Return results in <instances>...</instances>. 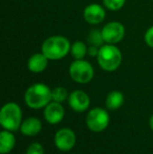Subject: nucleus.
I'll list each match as a JSON object with an SVG mask.
<instances>
[{"label": "nucleus", "mask_w": 153, "mask_h": 154, "mask_svg": "<svg viewBox=\"0 0 153 154\" xmlns=\"http://www.w3.org/2000/svg\"><path fill=\"white\" fill-rule=\"evenodd\" d=\"M25 103L29 107L33 109H40L46 107L51 97V90L47 85L42 83H37L29 86L24 94Z\"/></svg>", "instance_id": "f257e3e1"}, {"label": "nucleus", "mask_w": 153, "mask_h": 154, "mask_svg": "<svg viewBox=\"0 0 153 154\" xmlns=\"http://www.w3.org/2000/svg\"><path fill=\"white\" fill-rule=\"evenodd\" d=\"M69 41L63 36H53L47 38L41 46V51L49 60H60L70 51Z\"/></svg>", "instance_id": "f03ea898"}, {"label": "nucleus", "mask_w": 153, "mask_h": 154, "mask_svg": "<svg viewBox=\"0 0 153 154\" xmlns=\"http://www.w3.org/2000/svg\"><path fill=\"white\" fill-rule=\"evenodd\" d=\"M22 112L16 103H8L0 111V124L5 130L16 131L22 124Z\"/></svg>", "instance_id": "20e7f679"}, {"label": "nucleus", "mask_w": 153, "mask_h": 154, "mask_svg": "<svg viewBox=\"0 0 153 154\" xmlns=\"http://www.w3.org/2000/svg\"><path fill=\"white\" fill-rule=\"evenodd\" d=\"M102 35L105 43L116 44L121 42L125 36V27L121 22L112 21L105 25L102 29Z\"/></svg>", "instance_id": "0eeeda50"}, {"label": "nucleus", "mask_w": 153, "mask_h": 154, "mask_svg": "<svg viewBox=\"0 0 153 154\" xmlns=\"http://www.w3.org/2000/svg\"><path fill=\"white\" fill-rule=\"evenodd\" d=\"M145 42L148 46L153 47V26L150 27L145 34Z\"/></svg>", "instance_id": "412c9836"}, {"label": "nucleus", "mask_w": 153, "mask_h": 154, "mask_svg": "<svg viewBox=\"0 0 153 154\" xmlns=\"http://www.w3.org/2000/svg\"><path fill=\"white\" fill-rule=\"evenodd\" d=\"M105 6L110 11H118L125 5L126 0H103Z\"/></svg>", "instance_id": "6ab92c4d"}, {"label": "nucleus", "mask_w": 153, "mask_h": 154, "mask_svg": "<svg viewBox=\"0 0 153 154\" xmlns=\"http://www.w3.org/2000/svg\"><path fill=\"white\" fill-rule=\"evenodd\" d=\"M21 132L27 136H34L38 134L42 129L41 121L37 118H29L21 124Z\"/></svg>", "instance_id": "ddd939ff"}, {"label": "nucleus", "mask_w": 153, "mask_h": 154, "mask_svg": "<svg viewBox=\"0 0 153 154\" xmlns=\"http://www.w3.org/2000/svg\"><path fill=\"white\" fill-rule=\"evenodd\" d=\"M99 49H100V47L90 45V47L88 48L87 54L89 56H91V57H96V56H98V54H99Z\"/></svg>", "instance_id": "4be33fe9"}, {"label": "nucleus", "mask_w": 153, "mask_h": 154, "mask_svg": "<svg viewBox=\"0 0 153 154\" xmlns=\"http://www.w3.org/2000/svg\"><path fill=\"white\" fill-rule=\"evenodd\" d=\"M109 114L102 108H93L90 110L86 118L87 127L93 132H101L106 129L109 124Z\"/></svg>", "instance_id": "423d86ee"}, {"label": "nucleus", "mask_w": 153, "mask_h": 154, "mask_svg": "<svg viewBox=\"0 0 153 154\" xmlns=\"http://www.w3.org/2000/svg\"><path fill=\"white\" fill-rule=\"evenodd\" d=\"M96 60L104 70L115 71L122 63V53L115 44H105L99 49Z\"/></svg>", "instance_id": "7ed1b4c3"}, {"label": "nucleus", "mask_w": 153, "mask_h": 154, "mask_svg": "<svg viewBox=\"0 0 153 154\" xmlns=\"http://www.w3.org/2000/svg\"><path fill=\"white\" fill-rule=\"evenodd\" d=\"M84 19L87 21L90 24H99L105 19L106 13L105 10L100 5V4L92 3L89 4L88 6H86L84 10Z\"/></svg>", "instance_id": "9d476101"}, {"label": "nucleus", "mask_w": 153, "mask_h": 154, "mask_svg": "<svg viewBox=\"0 0 153 154\" xmlns=\"http://www.w3.org/2000/svg\"><path fill=\"white\" fill-rule=\"evenodd\" d=\"M44 118L49 124H58L64 118V108L58 102H51L45 107Z\"/></svg>", "instance_id": "9b49d317"}, {"label": "nucleus", "mask_w": 153, "mask_h": 154, "mask_svg": "<svg viewBox=\"0 0 153 154\" xmlns=\"http://www.w3.org/2000/svg\"><path fill=\"white\" fill-rule=\"evenodd\" d=\"M68 97L67 90L64 87H56L51 90V97L55 102H58V103H62L64 102Z\"/></svg>", "instance_id": "a211bd4d"}, {"label": "nucleus", "mask_w": 153, "mask_h": 154, "mask_svg": "<svg viewBox=\"0 0 153 154\" xmlns=\"http://www.w3.org/2000/svg\"><path fill=\"white\" fill-rule=\"evenodd\" d=\"M88 48L86 46V44L82 41H76L74 44L70 47V53H72V57L76 60H81L85 57V55L87 54Z\"/></svg>", "instance_id": "dca6fc26"}, {"label": "nucleus", "mask_w": 153, "mask_h": 154, "mask_svg": "<svg viewBox=\"0 0 153 154\" xmlns=\"http://www.w3.org/2000/svg\"><path fill=\"white\" fill-rule=\"evenodd\" d=\"M55 144L56 147L61 151L72 150L75 145H76V134L69 128L60 129L56 133Z\"/></svg>", "instance_id": "6e6552de"}, {"label": "nucleus", "mask_w": 153, "mask_h": 154, "mask_svg": "<svg viewBox=\"0 0 153 154\" xmlns=\"http://www.w3.org/2000/svg\"><path fill=\"white\" fill-rule=\"evenodd\" d=\"M150 127H151V129L153 130V116H151V119H150Z\"/></svg>", "instance_id": "5701e85b"}, {"label": "nucleus", "mask_w": 153, "mask_h": 154, "mask_svg": "<svg viewBox=\"0 0 153 154\" xmlns=\"http://www.w3.org/2000/svg\"><path fill=\"white\" fill-rule=\"evenodd\" d=\"M93 68L89 62L85 60H76L70 64L69 75L75 82L80 84L89 83L93 78Z\"/></svg>", "instance_id": "39448f33"}, {"label": "nucleus", "mask_w": 153, "mask_h": 154, "mask_svg": "<svg viewBox=\"0 0 153 154\" xmlns=\"http://www.w3.org/2000/svg\"><path fill=\"white\" fill-rule=\"evenodd\" d=\"M43 153H44L43 147L39 143H33V144H31L26 151V154H43Z\"/></svg>", "instance_id": "aec40b11"}, {"label": "nucleus", "mask_w": 153, "mask_h": 154, "mask_svg": "<svg viewBox=\"0 0 153 154\" xmlns=\"http://www.w3.org/2000/svg\"><path fill=\"white\" fill-rule=\"evenodd\" d=\"M68 103L69 106L78 112L85 111L90 105V100L87 93L82 90H76L72 91L68 97Z\"/></svg>", "instance_id": "1a4fd4ad"}, {"label": "nucleus", "mask_w": 153, "mask_h": 154, "mask_svg": "<svg viewBox=\"0 0 153 154\" xmlns=\"http://www.w3.org/2000/svg\"><path fill=\"white\" fill-rule=\"evenodd\" d=\"M16 144V140L12 132L4 130L0 133V152L2 154L8 153L13 150Z\"/></svg>", "instance_id": "4468645a"}, {"label": "nucleus", "mask_w": 153, "mask_h": 154, "mask_svg": "<svg viewBox=\"0 0 153 154\" xmlns=\"http://www.w3.org/2000/svg\"><path fill=\"white\" fill-rule=\"evenodd\" d=\"M48 58L43 53L41 54H35L29 59L27 62V67L33 72H42L45 70V68L48 65Z\"/></svg>", "instance_id": "f8f14e48"}, {"label": "nucleus", "mask_w": 153, "mask_h": 154, "mask_svg": "<svg viewBox=\"0 0 153 154\" xmlns=\"http://www.w3.org/2000/svg\"><path fill=\"white\" fill-rule=\"evenodd\" d=\"M124 103V95L120 91H111L106 97V106L110 110H116Z\"/></svg>", "instance_id": "2eb2a0df"}, {"label": "nucleus", "mask_w": 153, "mask_h": 154, "mask_svg": "<svg viewBox=\"0 0 153 154\" xmlns=\"http://www.w3.org/2000/svg\"><path fill=\"white\" fill-rule=\"evenodd\" d=\"M87 41L90 45L101 47L103 45V43H105L104 38H103V35H102V31H99V29H92V31H90L89 35L87 37Z\"/></svg>", "instance_id": "f3484780"}]
</instances>
